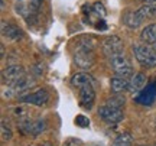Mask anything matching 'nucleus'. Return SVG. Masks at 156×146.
<instances>
[{"mask_svg": "<svg viewBox=\"0 0 156 146\" xmlns=\"http://www.w3.org/2000/svg\"><path fill=\"white\" fill-rule=\"evenodd\" d=\"M93 12H94V13H95V15H97L98 17H101V19L106 16V10H104V6L101 5V3H98V2H97V3H94V9H93Z\"/></svg>", "mask_w": 156, "mask_h": 146, "instance_id": "nucleus-22", "label": "nucleus"}, {"mask_svg": "<svg viewBox=\"0 0 156 146\" xmlns=\"http://www.w3.org/2000/svg\"><path fill=\"white\" fill-rule=\"evenodd\" d=\"M75 124H77V126H80V127H88V126H90V120L85 117V116L80 114V116H77V117H75Z\"/></svg>", "mask_w": 156, "mask_h": 146, "instance_id": "nucleus-21", "label": "nucleus"}, {"mask_svg": "<svg viewBox=\"0 0 156 146\" xmlns=\"http://www.w3.org/2000/svg\"><path fill=\"white\" fill-rule=\"evenodd\" d=\"M143 2H145V3H155L156 5V0H143Z\"/></svg>", "mask_w": 156, "mask_h": 146, "instance_id": "nucleus-24", "label": "nucleus"}, {"mask_svg": "<svg viewBox=\"0 0 156 146\" xmlns=\"http://www.w3.org/2000/svg\"><path fill=\"white\" fill-rule=\"evenodd\" d=\"M12 139V130L6 126V120L3 119L2 120V141L6 142V141H10Z\"/></svg>", "mask_w": 156, "mask_h": 146, "instance_id": "nucleus-20", "label": "nucleus"}, {"mask_svg": "<svg viewBox=\"0 0 156 146\" xmlns=\"http://www.w3.org/2000/svg\"><path fill=\"white\" fill-rule=\"evenodd\" d=\"M42 0H17L16 2V12L23 16L26 20H30L36 16V13L41 9Z\"/></svg>", "mask_w": 156, "mask_h": 146, "instance_id": "nucleus-8", "label": "nucleus"}, {"mask_svg": "<svg viewBox=\"0 0 156 146\" xmlns=\"http://www.w3.org/2000/svg\"><path fill=\"white\" fill-rule=\"evenodd\" d=\"M78 96H80V106L84 110H91L95 101L94 84H87L81 88H78Z\"/></svg>", "mask_w": 156, "mask_h": 146, "instance_id": "nucleus-11", "label": "nucleus"}, {"mask_svg": "<svg viewBox=\"0 0 156 146\" xmlns=\"http://www.w3.org/2000/svg\"><path fill=\"white\" fill-rule=\"evenodd\" d=\"M146 84V75L143 73H136L130 77V85L129 91L130 93H139Z\"/></svg>", "mask_w": 156, "mask_h": 146, "instance_id": "nucleus-15", "label": "nucleus"}, {"mask_svg": "<svg viewBox=\"0 0 156 146\" xmlns=\"http://www.w3.org/2000/svg\"><path fill=\"white\" fill-rule=\"evenodd\" d=\"M156 16V5L155 3H145L137 10H129L123 16V23L130 29L139 28L146 19H152Z\"/></svg>", "mask_w": 156, "mask_h": 146, "instance_id": "nucleus-2", "label": "nucleus"}, {"mask_svg": "<svg viewBox=\"0 0 156 146\" xmlns=\"http://www.w3.org/2000/svg\"><path fill=\"white\" fill-rule=\"evenodd\" d=\"M134 54V58L137 59L140 65L146 68H153L156 67V49L153 45L149 44H136L132 46Z\"/></svg>", "mask_w": 156, "mask_h": 146, "instance_id": "nucleus-4", "label": "nucleus"}, {"mask_svg": "<svg viewBox=\"0 0 156 146\" xmlns=\"http://www.w3.org/2000/svg\"><path fill=\"white\" fill-rule=\"evenodd\" d=\"M107 61H108V65L112 68V71L116 75L130 78L134 74L133 65H132L130 59L124 55V52H119V54H113V55L107 56Z\"/></svg>", "mask_w": 156, "mask_h": 146, "instance_id": "nucleus-3", "label": "nucleus"}, {"mask_svg": "<svg viewBox=\"0 0 156 146\" xmlns=\"http://www.w3.org/2000/svg\"><path fill=\"white\" fill-rule=\"evenodd\" d=\"M129 85H130V78H126V77L114 75L110 80V88H112L114 94H120L123 91H129Z\"/></svg>", "mask_w": 156, "mask_h": 146, "instance_id": "nucleus-14", "label": "nucleus"}, {"mask_svg": "<svg viewBox=\"0 0 156 146\" xmlns=\"http://www.w3.org/2000/svg\"><path fill=\"white\" fill-rule=\"evenodd\" d=\"M140 39L145 44L149 45H155L156 44V23L147 25L146 28H143V30L140 32Z\"/></svg>", "mask_w": 156, "mask_h": 146, "instance_id": "nucleus-17", "label": "nucleus"}, {"mask_svg": "<svg viewBox=\"0 0 156 146\" xmlns=\"http://www.w3.org/2000/svg\"><path fill=\"white\" fill-rule=\"evenodd\" d=\"M2 34H3V36H7L9 39H20L23 36L22 30L17 28V26H15V25H12V23H6L5 20L2 22Z\"/></svg>", "mask_w": 156, "mask_h": 146, "instance_id": "nucleus-16", "label": "nucleus"}, {"mask_svg": "<svg viewBox=\"0 0 156 146\" xmlns=\"http://www.w3.org/2000/svg\"><path fill=\"white\" fill-rule=\"evenodd\" d=\"M41 146H52L51 143H44V145H41Z\"/></svg>", "mask_w": 156, "mask_h": 146, "instance_id": "nucleus-25", "label": "nucleus"}, {"mask_svg": "<svg viewBox=\"0 0 156 146\" xmlns=\"http://www.w3.org/2000/svg\"><path fill=\"white\" fill-rule=\"evenodd\" d=\"M19 100L25 103V104H30V106H35V107H42V106H46L48 101H49V93L44 88L41 90H36L34 93H28L25 96L19 97Z\"/></svg>", "mask_w": 156, "mask_h": 146, "instance_id": "nucleus-9", "label": "nucleus"}, {"mask_svg": "<svg viewBox=\"0 0 156 146\" xmlns=\"http://www.w3.org/2000/svg\"><path fill=\"white\" fill-rule=\"evenodd\" d=\"M71 84L75 88H81V87H84V85H87V84H94V78L87 73H77L73 75Z\"/></svg>", "mask_w": 156, "mask_h": 146, "instance_id": "nucleus-18", "label": "nucleus"}, {"mask_svg": "<svg viewBox=\"0 0 156 146\" xmlns=\"http://www.w3.org/2000/svg\"><path fill=\"white\" fill-rule=\"evenodd\" d=\"M23 75H26V73L22 65H9L2 71V81L5 85H12L19 81Z\"/></svg>", "mask_w": 156, "mask_h": 146, "instance_id": "nucleus-10", "label": "nucleus"}, {"mask_svg": "<svg viewBox=\"0 0 156 146\" xmlns=\"http://www.w3.org/2000/svg\"><path fill=\"white\" fill-rule=\"evenodd\" d=\"M77 145H81V142L75 141V139H68V141L64 143V146H77Z\"/></svg>", "mask_w": 156, "mask_h": 146, "instance_id": "nucleus-23", "label": "nucleus"}, {"mask_svg": "<svg viewBox=\"0 0 156 146\" xmlns=\"http://www.w3.org/2000/svg\"><path fill=\"white\" fill-rule=\"evenodd\" d=\"M36 84V81L35 78L30 75H23L22 78L16 81L15 84L12 85H7L5 87V90H3V97L5 98H13V97H22L25 96V93L28 90H30L32 87H35Z\"/></svg>", "mask_w": 156, "mask_h": 146, "instance_id": "nucleus-5", "label": "nucleus"}, {"mask_svg": "<svg viewBox=\"0 0 156 146\" xmlns=\"http://www.w3.org/2000/svg\"><path fill=\"white\" fill-rule=\"evenodd\" d=\"M17 127L22 132L25 136H32V137H36L39 136L45 129H46V120L45 119H23V120H19L17 122Z\"/></svg>", "mask_w": 156, "mask_h": 146, "instance_id": "nucleus-6", "label": "nucleus"}, {"mask_svg": "<svg viewBox=\"0 0 156 146\" xmlns=\"http://www.w3.org/2000/svg\"><path fill=\"white\" fill-rule=\"evenodd\" d=\"M98 117L106 122L107 124H117L120 123L124 117V112H123L122 107H116L112 104H107L104 103L103 106H100L98 109Z\"/></svg>", "mask_w": 156, "mask_h": 146, "instance_id": "nucleus-7", "label": "nucleus"}, {"mask_svg": "<svg viewBox=\"0 0 156 146\" xmlns=\"http://www.w3.org/2000/svg\"><path fill=\"white\" fill-rule=\"evenodd\" d=\"M113 146H133V137L130 133H122L114 139Z\"/></svg>", "mask_w": 156, "mask_h": 146, "instance_id": "nucleus-19", "label": "nucleus"}, {"mask_svg": "<svg viewBox=\"0 0 156 146\" xmlns=\"http://www.w3.org/2000/svg\"><path fill=\"white\" fill-rule=\"evenodd\" d=\"M155 146H156V145H155Z\"/></svg>", "mask_w": 156, "mask_h": 146, "instance_id": "nucleus-26", "label": "nucleus"}, {"mask_svg": "<svg viewBox=\"0 0 156 146\" xmlns=\"http://www.w3.org/2000/svg\"><path fill=\"white\" fill-rule=\"evenodd\" d=\"M103 52L106 54L107 56L113 55V54H119V52H123V41L119 38V36H107L106 39L103 41Z\"/></svg>", "mask_w": 156, "mask_h": 146, "instance_id": "nucleus-12", "label": "nucleus"}, {"mask_svg": "<svg viewBox=\"0 0 156 146\" xmlns=\"http://www.w3.org/2000/svg\"><path fill=\"white\" fill-rule=\"evenodd\" d=\"M97 48V39L93 36H80L75 41V51H74V62L77 64V67L83 69H90L94 67L95 56L94 51Z\"/></svg>", "mask_w": 156, "mask_h": 146, "instance_id": "nucleus-1", "label": "nucleus"}, {"mask_svg": "<svg viewBox=\"0 0 156 146\" xmlns=\"http://www.w3.org/2000/svg\"><path fill=\"white\" fill-rule=\"evenodd\" d=\"M156 98V83H151L145 90L139 91V96L136 97V101L140 104H152Z\"/></svg>", "mask_w": 156, "mask_h": 146, "instance_id": "nucleus-13", "label": "nucleus"}]
</instances>
